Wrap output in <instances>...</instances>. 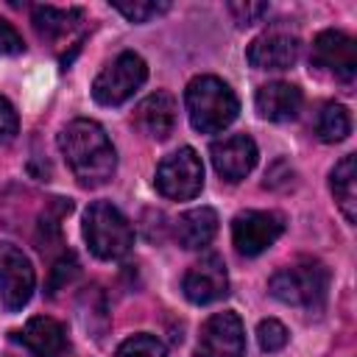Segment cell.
I'll return each instance as SVG.
<instances>
[{
    "mask_svg": "<svg viewBox=\"0 0 357 357\" xmlns=\"http://www.w3.org/2000/svg\"><path fill=\"white\" fill-rule=\"evenodd\" d=\"M75 273H78V259H75V254H64V257L53 265V276H50L47 290H50V293L61 290L67 282H73V276H75Z\"/></svg>",
    "mask_w": 357,
    "mask_h": 357,
    "instance_id": "obj_24",
    "label": "cell"
},
{
    "mask_svg": "<svg viewBox=\"0 0 357 357\" xmlns=\"http://www.w3.org/2000/svg\"><path fill=\"white\" fill-rule=\"evenodd\" d=\"M17 128H20L17 112H14V106L0 95V142H11V139L17 137Z\"/></svg>",
    "mask_w": 357,
    "mask_h": 357,
    "instance_id": "obj_27",
    "label": "cell"
},
{
    "mask_svg": "<svg viewBox=\"0 0 357 357\" xmlns=\"http://www.w3.org/2000/svg\"><path fill=\"white\" fill-rule=\"evenodd\" d=\"M204 187V165L192 148H178L156 167V190L173 201H190Z\"/></svg>",
    "mask_w": 357,
    "mask_h": 357,
    "instance_id": "obj_6",
    "label": "cell"
},
{
    "mask_svg": "<svg viewBox=\"0 0 357 357\" xmlns=\"http://www.w3.org/2000/svg\"><path fill=\"white\" fill-rule=\"evenodd\" d=\"M301 103H304L301 89L287 81H271L257 89V112L273 123L296 120L301 112Z\"/></svg>",
    "mask_w": 357,
    "mask_h": 357,
    "instance_id": "obj_15",
    "label": "cell"
},
{
    "mask_svg": "<svg viewBox=\"0 0 357 357\" xmlns=\"http://www.w3.org/2000/svg\"><path fill=\"white\" fill-rule=\"evenodd\" d=\"M22 50H25L22 36L17 33V28H14L11 22H6V20L0 17V56H17V53H22Z\"/></svg>",
    "mask_w": 357,
    "mask_h": 357,
    "instance_id": "obj_26",
    "label": "cell"
},
{
    "mask_svg": "<svg viewBox=\"0 0 357 357\" xmlns=\"http://www.w3.org/2000/svg\"><path fill=\"white\" fill-rule=\"evenodd\" d=\"M329 184H332V192H335L340 212L346 215L349 223H354V218H357V159L351 153L335 165Z\"/></svg>",
    "mask_w": 357,
    "mask_h": 357,
    "instance_id": "obj_19",
    "label": "cell"
},
{
    "mask_svg": "<svg viewBox=\"0 0 357 357\" xmlns=\"http://www.w3.org/2000/svg\"><path fill=\"white\" fill-rule=\"evenodd\" d=\"M212 153V165L215 170L226 178V181H243L254 165H257V142L248 137V134H231V137H223L218 142H212L209 148Z\"/></svg>",
    "mask_w": 357,
    "mask_h": 357,
    "instance_id": "obj_11",
    "label": "cell"
},
{
    "mask_svg": "<svg viewBox=\"0 0 357 357\" xmlns=\"http://www.w3.org/2000/svg\"><path fill=\"white\" fill-rule=\"evenodd\" d=\"M257 340H259V349H262V351H279V349L287 346V329H284L282 321L265 318V321H259V326H257Z\"/></svg>",
    "mask_w": 357,
    "mask_h": 357,
    "instance_id": "obj_23",
    "label": "cell"
},
{
    "mask_svg": "<svg viewBox=\"0 0 357 357\" xmlns=\"http://www.w3.org/2000/svg\"><path fill=\"white\" fill-rule=\"evenodd\" d=\"M312 59L340 81H351L357 75V45L343 31H321L312 42Z\"/></svg>",
    "mask_w": 357,
    "mask_h": 357,
    "instance_id": "obj_12",
    "label": "cell"
},
{
    "mask_svg": "<svg viewBox=\"0 0 357 357\" xmlns=\"http://www.w3.org/2000/svg\"><path fill=\"white\" fill-rule=\"evenodd\" d=\"M245 59L257 70H287L298 59V39L287 33H276V31L262 33L248 45Z\"/></svg>",
    "mask_w": 357,
    "mask_h": 357,
    "instance_id": "obj_13",
    "label": "cell"
},
{
    "mask_svg": "<svg viewBox=\"0 0 357 357\" xmlns=\"http://www.w3.org/2000/svg\"><path fill=\"white\" fill-rule=\"evenodd\" d=\"M61 156L67 159L73 176L84 187H100L114 176L117 153L106 131L86 117H78L67 123L59 134Z\"/></svg>",
    "mask_w": 357,
    "mask_h": 357,
    "instance_id": "obj_1",
    "label": "cell"
},
{
    "mask_svg": "<svg viewBox=\"0 0 357 357\" xmlns=\"http://www.w3.org/2000/svg\"><path fill=\"white\" fill-rule=\"evenodd\" d=\"M198 357H243L245 354V332L237 312L223 310L206 318L198 335Z\"/></svg>",
    "mask_w": 357,
    "mask_h": 357,
    "instance_id": "obj_9",
    "label": "cell"
},
{
    "mask_svg": "<svg viewBox=\"0 0 357 357\" xmlns=\"http://www.w3.org/2000/svg\"><path fill=\"white\" fill-rule=\"evenodd\" d=\"M284 231V220L276 212L245 209L231 220V243L243 257H257L271 248Z\"/></svg>",
    "mask_w": 357,
    "mask_h": 357,
    "instance_id": "obj_7",
    "label": "cell"
},
{
    "mask_svg": "<svg viewBox=\"0 0 357 357\" xmlns=\"http://www.w3.org/2000/svg\"><path fill=\"white\" fill-rule=\"evenodd\" d=\"M184 103H187V114H190L192 128L201 131V134L223 131L226 126H231L237 120V112H240L237 95L218 75L192 78L187 84Z\"/></svg>",
    "mask_w": 357,
    "mask_h": 357,
    "instance_id": "obj_2",
    "label": "cell"
},
{
    "mask_svg": "<svg viewBox=\"0 0 357 357\" xmlns=\"http://www.w3.org/2000/svg\"><path fill=\"white\" fill-rule=\"evenodd\" d=\"M184 296L192 304H212L229 293V273L218 254L201 257L187 273H184Z\"/></svg>",
    "mask_w": 357,
    "mask_h": 357,
    "instance_id": "obj_10",
    "label": "cell"
},
{
    "mask_svg": "<svg viewBox=\"0 0 357 357\" xmlns=\"http://www.w3.org/2000/svg\"><path fill=\"white\" fill-rule=\"evenodd\" d=\"M271 296H276L284 304L318 310L329 290V271L318 259H304L298 265L279 268L268 282Z\"/></svg>",
    "mask_w": 357,
    "mask_h": 357,
    "instance_id": "obj_4",
    "label": "cell"
},
{
    "mask_svg": "<svg viewBox=\"0 0 357 357\" xmlns=\"http://www.w3.org/2000/svg\"><path fill=\"white\" fill-rule=\"evenodd\" d=\"M84 240L98 259H120L134 245V229L114 204L95 201L84 215Z\"/></svg>",
    "mask_w": 357,
    "mask_h": 357,
    "instance_id": "obj_3",
    "label": "cell"
},
{
    "mask_svg": "<svg viewBox=\"0 0 357 357\" xmlns=\"http://www.w3.org/2000/svg\"><path fill=\"white\" fill-rule=\"evenodd\" d=\"M117 357H167V349L156 335L139 332V335H131L128 340L120 343Z\"/></svg>",
    "mask_w": 357,
    "mask_h": 357,
    "instance_id": "obj_21",
    "label": "cell"
},
{
    "mask_svg": "<svg viewBox=\"0 0 357 357\" xmlns=\"http://www.w3.org/2000/svg\"><path fill=\"white\" fill-rule=\"evenodd\" d=\"M148 78V64L142 56L126 50L117 59H112L92 84V98L100 106H120L126 103Z\"/></svg>",
    "mask_w": 357,
    "mask_h": 357,
    "instance_id": "obj_5",
    "label": "cell"
},
{
    "mask_svg": "<svg viewBox=\"0 0 357 357\" xmlns=\"http://www.w3.org/2000/svg\"><path fill=\"white\" fill-rule=\"evenodd\" d=\"M112 8H114V11H120L128 22H148L151 17L165 14V11L170 8V3H167V0H162V3H153V0H134V3L114 0V3H112Z\"/></svg>",
    "mask_w": 357,
    "mask_h": 357,
    "instance_id": "obj_22",
    "label": "cell"
},
{
    "mask_svg": "<svg viewBox=\"0 0 357 357\" xmlns=\"http://www.w3.org/2000/svg\"><path fill=\"white\" fill-rule=\"evenodd\" d=\"M17 340L25 349H31L36 357H61L64 349H67L64 326L56 318H47V315L31 318L22 326V332H17Z\"/></svg>",
    "mask_w": 357,
    "mask_h": 357,
    "instance_id": "obj_16",
    "label": "cell"
},
{
    "mask_svg": "<svg viewBox=\"0 0 357 357\" xmlns=\"http://www.w3.org/2000/svg\"><path fill=\"white\" fill-rule=\"evenodd\" d=\"M176 117H178V103L170 92H153L148 95L137 112H134V123L142 134L153 137V139H167L176 128Z\"/></svg>",
    "mask_w": 357,
    "mask_h": 357,
    "instance_id": "obj_14",
    "label": "cell"
},
{
    "mask_svg": "<svg viewBox=\"0 0 357 357\" xmlns=\"http://www.w3.org/2000/svg\"><path fill=\"white\" fill-rule=\"evenodd\" d=\"M218 234V212L212 206H195L176 220V240L181 248H204Z\"/></svg>",
    "mask_w": 357,
    "mask_h": 357,
    "instance_id": "obj_17",
    "label": "cell"
},
{
    "mask_svg": "<svg viewBox=\"0 0 357 357\" xmlns=\"http://www.w3.org/2000/svg\"><path fill=\"white\" fill-rule=\"evenodd\" d=\"M36 273L31 259L11 243H0V301L8 310H22L33 296Z\"/></svg>",
    "mask_w": 357,
    "mask_h": 357,
    "instance_id": "obj_8",
    "label": "cell"
},
{
    "mask_svg": "<svg viewBox=\"0 0 357 357\" xmlns=\"http://www.w3.org/2000/svg\"><path fill=\"white\" fill-rule=\"evenodd\" d=\"M81 8H56V6H36L33 8V28L42 39L59 42L70 36L81 22Z\"/></svg>",
    "mask_w": 357,
    "mask_h": 357,
    "instance_id": "obj_18",
    "label": "cell"
},
{
    "mask_svg": "<svg viewBox=\"0 0 357 357\" xmlns=\"http://www.w3.org/2000/svg\"><path fill=\"white\" fill-rule=\"evenodd\" d=\"M229 11L237 25H254L259 17L268 14V3H229Z\"/></svg>",
    "mask_w": 357,
    "mask_h": 357,
    "instance_id": "obj_25",
    "label": "cell"
},
{
    "mask_svg": "<svg viewBox=\"0 0 357 357\" xmlns=\"http://www.w3.org/2000/svg\"><path fill=\"white\" fill-rule=\"evenodd\" d=\"M321 142H340L349 137L351 131V114L346 106L340 103H326L324 112L318 114V126H315Z\"/></svg>",
    "mask_w": 357,
    "mask_h": 357,
    "instance_id": "obj_20",
    "label": "cell"
}]
</instances>
